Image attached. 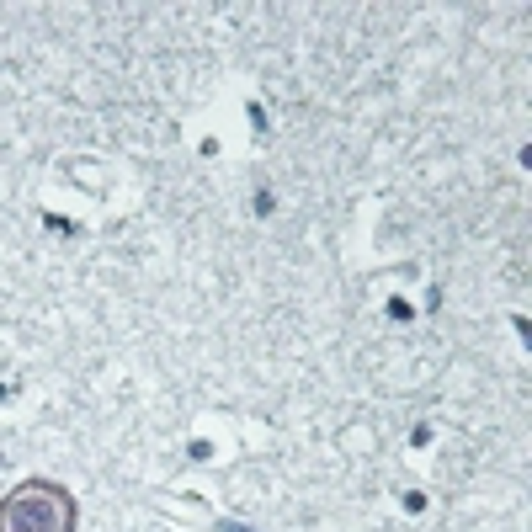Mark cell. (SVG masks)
Segmentation results:
<instances>
[{
	"label": "cell",
	"mask_w": 532,
	"mask_h": 532,
	"mask_svg": "<svg viewBox=\"0 0 532 532\" xmlns=\"http://www.w3.org/2000/svg\"><path fill=\"white\" fill-rule=\"evenodd\" d=\"M6 399H11V384H0V405H6Z\"/></svg>",
	"instance_id": "277c9868"
},
{
	"label": "cell",
	"mask_w": 532,
	"mask_h": 532,
	"mask_svg": "<svg viewBox=\"0 0 532 532\" xmlns=\"http://www.w3.org/2000/svg\"><path fill=\"white\" fill-rule=\"evenodd\" d=\"M388 315H394V319H410L415 309H410V303H405V298H388Z\"/></svg>",
	"instance_id": "7a4b0ae2"
},
{
	"label": "cell",
	"mask_w": 532,
	"mask_h": 532,
	"mask_svg": "<svg viewBox=\"0 0 532 532\" xmlns=\"http://www.w3.org/2000/svg\"><path fill=\"white\" fill-rule=\"evenodd\" d=\"M75 495L53 479H27L0 500V532H75Z\"/></svg>",
	"instance_id": "6da1fadb"
},
{
	"label": "cell",
	"mask_w": 532,
	"mask_h": 532,
	"mask_svg": "<svg viewBox=\"0 0 532 532\" xmlns=\"http://www.w3.org/2000/svg\"><path fill=\"white\" fill-rule=\"evenodd\" d=\"M0 463H6V458H0Z\"/></svg>",
	"instance_id": "5b68a950"
},
{
	"label": "cell",
	"mask_w": 532,
	"mask_h": 532,
	"mask_svg": "<svg viewBox=\"0 0 532 532\" xmlns=\"http://www.w3.org/2000/svg\"><path fill=\"white\" fill-rule=\"evenodd\" d=\"M213 532H255V527H240V521H213Z\"/></svg>",
	"instance_id": "3957f363"
}]
</instances>
